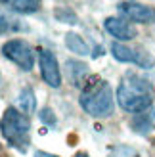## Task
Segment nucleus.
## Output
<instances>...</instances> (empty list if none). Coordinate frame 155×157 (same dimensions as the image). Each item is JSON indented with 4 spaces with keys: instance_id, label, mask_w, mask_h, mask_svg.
Listing matches in <instances>:
<instances>
[{
    "instance_id": "nucleus-10",
    "label": "nucleus",
    "mask_w": 155,
    "mask_h": 157,
    "mask_svg": "<svg viewBox=\"0 0 155 157\" xmlns=\"http://www.w3.org/2000/svg\"><path fill=\"white\" fill-rule=\"evenodd\" d=\"M23 23L19 19L12 17V15H8L6 12L0 10V35H8V33H15V31H21Z\"/></svg>"
},
{
    "instance_id": "nucleus-12",
    "label": "nucleus",
    "mask_w": 155,
    "mask_h": 157,
    "mask_svg": "<svg viewBox=\"0 0 155 157\" xmlns=\"http://www.w3.org/2000/svg\"><path fill=\"white\" fill-rule=\"evenodd\" d=\"M17 104H19V111L21 113H33L35 111V92L31 88H23L19 92V98H17Z\"/></svg>"
},
{
    "instance_id": "nucleus-4",
    "label": "nucleus",
    "mask_w": 155,
    "mask_h": 157,
    "mask_svg": "<svg viewBox=\"0 0 155 157\" xmlns=\"http://www.w3.org/2000/svg\"><path fill=\"white\" fill-rule=\"evenodd\" d=\"M2 54L4 58H8L10 61H13L15 65L23 71H31L35 65V54L33 48L21 38H12L2 46Z\"/></svg>"
},
{
    "instance_id": "nucleus-8",
    "label": "nucleus",
    "mask_w": 155,
    "mask_h": 157,
    "mask_svg": "<svg viewBox=\"0 0 155 157\" xmlns=\"http://www.w3.org/2000/svg\"><path fill=\"white\" fill-rule=\"evenodd\" d=\"M104 27H105L107 33L113 35L115 38H119V40H130V38L136 36L134 27L130 25V23H127L125 19H121V17H107Z\"/></svg>"
},
{
    "instance_id": "nucleus-6",
    "label": "nucleus",
    "mask_w": 155,
    "mask_h": 157,
    "mask_svg": "<svg viewBox=\"0 0 155 157\" xmlns=\"http://www.w3.org/2000/svg\"><path fill=\"white\" fill-rule=\"evenodd\" d=\"M117 10L123 17L136 21V23H153L155 21V8L144 6L140 2H134V0H123V2H119Z\"/></svg>"
},
{
    "instance_id": "nucleus-3",
    "label": "nucleus",
    "mask_w": 155,
    "mask_h": 157,
    "mask_svg": "<svg viewBox=\"0 0 155 157\" xmlns=\"http://www.w3.org/2000/svg\"><path fill=\"white\" fill-rule=\"evenodd\" d=\"M0 132L6 142L17 151L25 153L31 144V123L15 107H8L0 119Z\"/></svg>"
},
{
    "instance_id": "nucleus-1",
    "label": "nucleus",
    "mask_w": 155,
    "mask_h": 157,
    "mask_svg": "<svg viewBox=\"0 0 155 157\" xmlns=\"http://www.w3.org/2000/svg\"><path fill=\"white\" fill-rule=\"evenodd\" d=\"M117 101L125 111H144L153 101V86L148 78L136 73H127L117 88Z\"/></svg>"
},
{
    "instance_id": "nucleus-2",
    "label": "nucleus",
    "mask_w": 155,
    "mask_h": 157,
    "mask_svg": "<svg viewBox=\"0 0 155 157\" xmlns=\"http://www.w3.org/2000/svg\"><path fill=\"white\" fill-rule=\"evenodd\" d=\"M81 107L92 117H107L113 111V90L104 78L90 77L81 92Z\"/></svg>"
},
{
    "instance_id": "nucleus-11",
    "label": "nucleus",
    "mask_w": 155,
    "mask_h": 157,
    "mask_svg": "<svg viewBox=\"0 0 155 157\" xmlns=\"http://www.w3.org/2000/svg\"><path fill=\"white\" fill-rule=\"evenodd\" d=\"M155 119V109H144V111L136 113L134 121H132V127L138 130V132H146L149 128L151 121Z\"/></svg>"
},
{
    "instance_id": "nucleus-18",
    "label": "nucleus",
    "mask_w": 155,
    "mask_h": 157,
    "mask_svg": "<svg viewBox=\"0 0 155 157\" xmlns=\"http://www.w3.org/2000/svg\"><path fill=\"white\" fill-rule=\"evenodd\" d=\"M0 157H6V155H4V150H2V146H0Z\"/></svg>"
},
{
    "instance_id": "nucleus-9",
    "label": "nucleus",
    "mask_w": 155,
    "mask_h": 157,
    "mask_svg": "<svg viewBox=\"0 0 155 157\" xmlns=\"http://www.w3.org/2000/svg\"><path fill=\"white\" fill-rule=\"evenodd\" d=\"M0 2L10 6L12 10L19 12V13H33L40 8L42 0H0Z\"/></svg>"
},
{
    "instance_id": "nucleus-15",
    "label": "nucleus",
    "mask_w": 155,
    "mask_h": 157,
    "mask_svg": "<svg viewBox=\"0 0 155 157\" xmlns=\"http://www.w3.org/2000/svg\"><path fill=\"white\" fill-rule=\"evenodd\" d=\"M38 117H40V121L44 123V124H48V127H56V115H54V111L50 107H44V109H40V113H38Z\"/></svg>"
},
{
    "instance_id": "nucleus-13",
    "label": "nucleus",
    "mask_w": 155,
    "mask_h": 157,
    "mask_svg": "<svg viewBox=\"0 0 155 157\" xmlns=\"http://www.w3.org/2000/svg\"><path fill=\"white\" fill-rule=\"evenodd\" d=\"M65 44H67L69 50L75 52V54H79V56L88 54V44L84 42L79 35H75V33H67V35H65Z\"/></svg>"
},
{
    "instance_id": "nucleus-16",
    "label": "nucleus",
    "mask_w": 155,
    "mask_h": 157,
    "mask_svg": "<svg viewBox=\"0 0 155 157\" xmlns=\"http://www.w3.org/2000/svg\"><path fill=\"white\" fill-rule=\"evenodd\" d=\"M35 157H58V155H52V153H46V151H36Z\"/></svg>"
},
{
    "instance_id": "nucleus-7",
    "label": "nucleus",
    "mask_w": 155,
    "mask_h": 157,
    "mask_svg": "<svg viewBox=\"0 0 155 157\" xmlns=\"http://www.w3.org/2000/svg\"><path fill=\"white\" fill-rule=\"evenodd\" d=\"M111 54L117 61H125V63H136L140 67H149L153 63V59L148 56L146 52L140 50H132L125 44H119V42H113L111 44Z\"/></svg>"
},
{
    "instance_id": "nucleus-5",
    "label": "nucleus",
    "mask_w": 155,
    "mask_h": 157,
    "mask_svg": "<svg viewBox=\"0 0 155 157\" xmlns=\"http://www.w3.org/2000/svg\"><path fill=\"white\" fill-rule=\"evenodd\" d=\"M38 63H40L42 81L48 86H52V88H59V84H61V73H59L56 56H54L50 50L40 48V50H38Z\"/></svg>"
},
{
    "instance_id": "nucleus-17",
    "label": "nucleus",
    "mask_w": 155,
    "mask_h": 157,
    "mask_svg": "<svg viewBox=\"0 0 155 157\" xmlns=\"http://www.w3.org/2000/svg\"><path fill=\"white\" fill-rule=\"evenodd\" d=\"M77 157H88V153H77Z\"/></svg>"
},
{
    "instance_id": "nucleus-14",
    "label": "nucleus",
    "mask_w": 155,
    "mask_h": 157,
    "mask_svg": "<svg viewBox=\"0 0 155 157\" xmlns=\"http://www.w3.org/2000/svg\"><path fill=\"white\" fill-rule=\"evenodd\" d=\"M86 65H82V63H79V61H73V59H69L67 61V71L71 73V78L75 81V84H81V78L84 81V69Z\"/></svg>"
}]
</instances>
